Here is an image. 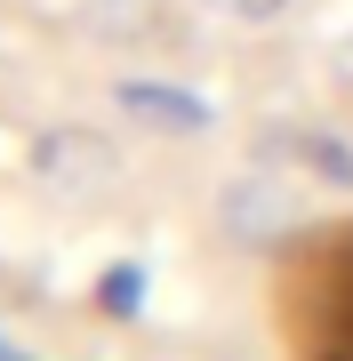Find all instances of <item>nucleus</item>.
Listing matches in <instances>:
<instances>
[{"label": "nucleus", "mask_w": 353, "mask_h": 361, "mask_svg": "<svg viewBox=\"0 0 353 361\" xmlns=\"http://www.w3.org/2000/svg\"><path fill=\"white\" fill-rule=\"evenodd\" d=\"M32 169H40V177H65V185H97V177L113 169V153H105L89 129H56V137L32 145Z\"/></svg>", "instance_id": "obj_2"}, {"label": "nucleus", "mask_w": 353, "mask_h": 361, "mask_svg": "<svg viewBox=\"0 0 353 361\" xmlns=\"http://www.w3.org/2000/svg\"><path fill=\"white\" fill-rule=\"evenodd\" d=\"M289 225V209H281V193L273 185H225V233L233 241H273V233Z\"/></svg>", "instance_id": "obj_3"}, {"label": "nucleus", "mask_w": 353, "mask_h": 361, "mask_svg": "<svg viewBox=\"0 0 353 361\" xmlns=\"http://www.w3.org/2000/svg\"><path fill=\"white\" fill-rule=\"evenodd\" d=\"M113 104L129 121H153V129H209V97H193V89H169V80H120Z\"/></svg>", "instance_id": "obj_1"}, {"label": "nucleus", "mask_w": 353, "mask_h": 361, "mask_svg": "<svg viewBox=\"0 0 353 361\" xmlns=\"http://www.w3.org/2000/svg\"><path fill=\"white\" fill-rule=\"evenodd\" d=\"M329 73H337V80H345V89H353V32L337 40V49H329Z\"/></svg>", "instance_id": "obj_6"}, {"label": "nucleus", "mask_w": 353, "mask_h": 361, "mask_svg": "<svg viewBox=\"0 0 353 361\" xmlns=\"http://www.w3.org/2000/svg\"><path fill=\"white\" fill-rule=\"evenodd\" d=\"M201 8H209V16H233V25H273L289 0H201Z\"/></svg>", "instance_id": "obj_5"}, {"label": "nucleus", "mask_w": 353, "mask_h": 361, "mask_svg": "<svg viewBox=\"0 0 353 361\" xmlns=\"http://www.w3.org/2000/svg\"><path fill=\"white\" fill-rule=\"evenodd\" d=\"M97 305L105 313H137L144 305V265H113L105 281H97Z\"/></svg>", "instance_id": "obj_4"}]
</instances>
